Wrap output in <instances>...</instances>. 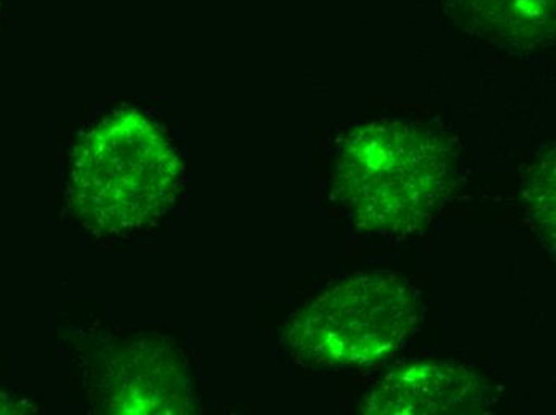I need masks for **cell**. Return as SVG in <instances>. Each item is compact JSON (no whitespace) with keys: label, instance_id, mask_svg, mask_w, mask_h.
<instances>
[{"label":"cell","instance_id":"cell-1","mask_svg":"<svg viewBox=\"0 0 556 415\" xmlns=\"http://www.w3.org/2000/svg\"><path fill=\"white\" fill-rule=\"evenodd\" d=\"M453 178L454 157L442 133L375 121L339 147L333 194L366 231L412 234L435 216Z\"/></svg>","mask_w":556,"mask_h":415},{"label":"cell","instance_id":"cell-2","mask_svg":"<svg viewBox=\"0 0 556 415\" xmlns=\"http://www.w3.org/2000/svg\"><path fill=\"white\" fill-rule=\"evenodd\" d=\"M181 179L165 131L139 111L125 109L91 128L74 148L71 205L98 234L141 231L167 215Z\"/></svg>","mask_w":556,"mask_h":415},{"label":"cell","instance_id":"cell-3","mask_svg":"<svg viewBox=\"0 0 556 415\" xmlns=\"http://www.w3.org/2000/svg\"><path fill=\"white\" fill-rule=\"evenodd\" d=\"M419 302L406 280L384 273L338 283L291 316L285 343L315 366H372L415 333Z\"/></svg>","mask_w":556,"mask_h":415},{"label":"cell","instance_id":"cell-4","mask_svg":"<svg viewBox=\"0 0 556 415\" xmlns=\"http://www.w3.org/2000/svg\"><path fill=\"white\" fill-rule=\"evenodd\" d=\"M90 384L91 397L111 414H191L199 407L181 358L149 339L110 350Z\"/></svg>","mask_w":556,"mask_h":415},{"label":"cell","instance_id":"cell-5","mask_svg":"<svg viewBox=\"0 0 556 415\" xmlns=\"http://www.w3.org/2000/svg\"><path fill=\"white\" fill-rule=\"evenodd\" d=\"M490 403L484 380L463 366L415 364L393 369L366 398L368 414H470Z\"/></svg>","mask_w":556,"mask_h":415},{"label":"cell","instance_id":"cell-6","mask_svg":"<svg viewBox=\"0 0 556 415\" xmlns=\"http://www.w3.org/2000/svg\"><path fill=\"white\" fill-rule=\"evenodd\" d=\"M464 25L507 46L534 47L554 36L555 0H447Z\"/></svg>","mask_w":556,"mask_h":415},{"label":"cell","instance_id":"cell-7","mask_svg":"<svg viewBox=\"0 0 556 415\" xmlns=\"http://www.w3.org/2000/svg\"><path fill=\"white\" fill-rule=\"evenodd\" d=\"M554 164L545 165L544 170L535 173L528 189V207L541 225L542 234H547L545 242L554 245L555 234V181Z\"/></svg>","mask_w":556,"mask_h":415},{"label":"cell","instance_id":"cell-8","mask_svg":"<svg viewBox=\"0 0 556 415\" xmlns=\"http://www.w3.org/2000/svg\"><path fill=\"white\" fill-rule=\"evenodd\" d=\"M0 5H2V0H0Z\"/></svg>","mask_w":556,"mask_h":415}]
</instances>
